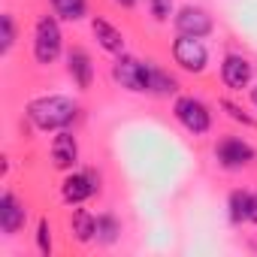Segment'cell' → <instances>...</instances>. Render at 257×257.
I'll return each mask as SVG.
<instances>
[{"label": "cell", "instance_id": "9a60e30c", "mask_svg": "<svg viewBox=\"0 0 257 257\" xmlns=\"http://www.w3.org/2000/svg\"><path fill=\"white\" fill-rule=\"evenodd\" d=\"M176 91H179V82H176L167 70H161V67H152V64H149V94L170 97V94H176Z\"/></svg>", "mask_w": 257, "mask_h": 257}, {"label": "cell", "instance_id": "277c9868", "mask_svg": "<svg viewBox=\"0 0 257 257\" xmlns=\"http://www.w3.org/2000/svg\"><path fill=\"white\" fill-rule=\"evenodd\" d=\"M173 112H176V118L188 127L194 137L206 134L209 127H212V115H209L206 103H200L197 97H179L176 106H173Z\"/></svg>", "mask_w": 257, "mask_h": 257}, {"label": "cell", "instance_id": "52a82bcc", "mask_svg": "<svg viewBox=\"0 0 257 257\" xmlns=\"http://www.w3.org/2000/svg\"><path fill=\"white\" fill-rule=\"evenodd\" d=\"M97 182H100V179H97L91 170H85V173H73V176L64 179L61 194H64V200H67L70 206H79V203H85V200L97 191Z\"/></svg>", "mask_w": 257, "mask_h": 257}, {"label": "cell", "instance_id": "ac0fdd59", "mask_svg": "<svg viewBox=\"0 0 257 257\" xmlns=\"http://www.w3.org/2000/svg\"><path fill=\"white\" fill-rule=\"evenodd\" d=\"M118 233H121V224H118L112 215H100V218H97V239H100L103 245H112V242L118 239Z\"/></svg>", "mask_w": 257, "mask_h": 257}, {"label": "cell", "instance_id": "3957f363", "mask_svg": "<svg viewBox=\"0 0 257 257\" xmlns=\"http://www.w3.org/2000/svg\"><path fill=\"white\" fill-rule=\"evenodd\" d=\"M173 58L182 70L188 73H203L206 70V61H209V52L203 46V37H188V34H179V40L173 43Z\"/></svg>", "mask_w": 257, "mask_h": 257}, {"label": "cell", "instance_id": "7c38bea8", "mask_svg": "<svg viewBox=\"0 0 257 257\" xmlns=\"http://www.w3.org/2000/svg\"><path fill=\"white\" fill-rule=\"evenodd\" d=\"M67 70H70V79L79 88H91V82H94V64H91V55L85 49H73L67 55Z\"/></svg>", "mask_w": 257, "mask_h": 257}, {"label": "cell", "instance_id": "44dd1931", "mask_svg": "<svg viewBox=\"0 0 257 257\" xmlns=\"http://www.w3.org/2000/svg\"><path fill=\"white\" fill-rule=\"evenodd\" d=\"M37 245H40V251L43 254H52V227H49V221L43 218L40 221V227H37Z\"/></svg>", "mask_w": 257, "mask_h": 257}, {"label": "cell", "instance_id": "e0dca14e", "mask_svg": "<svg viewBox=\"0 0 257 257\" xmlns=\"http://www.w3.org/2000/svg\"><path fill=\"white\" fill-rule=\"evenodd\" d=\"M248 203H251V194H245V191H233L230 194V221L233 224L248 221Z\"/></svg>", "mask_w": 257, "mask_h": 257}, {"label": "cell", "instance_id": "d6986e66", "mask_svg": "<svg viewBox=\"0 0 257 257\" xmlns=\"http://www.w3.org/2000/svg\"><path fill=\"white\" fill-rule=\"evenodd\" d=\"M0 55H10L13 52V46H16V22H13V16L7 13V16H0Z\"/></svg>", "mask_w": 257, "mask_h": 257}, {"label": "cell", "instance_id": "8992f818", "mask_svg": "<svg viewBox=\"0 0 257 257\" xmlns=\"http://www.w3.org/2000/svg\"><path fill=\"white\" fill-rule=\"evenodd\" d=\"M215 158H218V164H221L224 170H242V167H248V164L254 161V149H251L245 140L227 137V140L218 143Z\"/></svg>", "mask_w": 257, "mask_h": 257}, {"label": "cell", "instance_id": "9c48e42d", "mask_svg": "<svg viewBox=\"0 0 257 257\" xmlns=\"http://www.w3.org/2000/svg\"><path fill=\"white\" fill-rule=\"evenodd\" d=\"M176 28L179 34H188V37H206L212 31V16L200 7H185L176 16Z\"/></svg>", "mask_w": 257, "mask_h": 257}, {"label": "cell", "instance_id": "4fadbf2b", "mask_svg": "<svg viewBox=\"0 0 257 257\" xmlns=\"http://www.w3.org/2000/svg\"><path fill=\"white\" fill-rule=\"evenodd\" d=\"M91 31H94L97 43H100L106 52H112V55H121V52H124V37H121V31H118V28H112L109 22L94 19V22H91Z\"/></svg>", "mask_w": 257, "mask_h": 257}, {"label": "cell", "instance_id": "2e32d148", "mask_svg": "<svg viewBox=\"0 0 257 257\" xmlns=\"http://www.w3.org/2000/svg\"><path fill=\"white\" fill-rule=\"evenodd\" d=\"M52 7H55V13H58L61 19H67V22H79V19L85 16V10H88L85 0H52Z\"/></svg>", "mask_w": 257, "mask_h": 257}, {"label": "cell", "instance_id": "ba28073f", "mask_svg": "<svg viewBox=\"0 0 257 257\" xmlns=\"http://www.w3.org/2000/svg\"><path fill=\"white\" fill-rule=\"evenodd\" d=\"M25 221H28V209H25V203L16 197V194H4L0 197V230H4L7 236H13V233H19L22 227H25Z\"/></svg>", "mask_w": 257, "mask_h": 257}, {"label": "cell", "instance_id": "30bf717a", "mask_svg": "<svg viewBox=\"0 0 257 257\" xmlns=\"http://www.w3.org/2000/svg\"><path fill=\"white\" fill-rule=\"evenodd\" d=\"M221 79H224V85L233 88V91L248 88V82H251V64H248V58H242V55H227L224 64H221Z\"/></svg>", "mask_w": 257, "mask_h": 257}, {"label": "cell", "instance_id": "ffe728a7", "mask_svg": "<svg viewBox=\"0 0 257 257\" xmlns=\"http://www.w3.org/2000/svg\"><path fill=\"white\" fill-rule=\"evenodd\" d=\"M221 109H224V112H227L233 121H242V124H248V127H257V121H254L251 115H245V112H242L236 103H230V100H221Z\"/></svg>", "mask_w": 257, "mask_h": 257}, {"label": "cell", "instance_id": "5b68a950", "mask_svg": "<svg viewBox=\"0 0 257 257\" xmlns=\"http://www.w3.org/2000/svg\"><path fill=\"white\" fill-rule=\"evenodd\" d=\"M112 76L121 88L127 91H149V64L137 61V58H127L121 55L112 67Z\"/></svg>", "mask_w": 257, "mask_h": 257}, {"label": "cell", "instance_id": "cb8c5ba5", "mask_svg": "<svg viewBox=\"0 0 257 257\" xmlns=\"http://www.w3.org/2000/svg\"><path fill=\"white\" fill-rule=\"evenodd\" d=\"M115 4H118V7H134L137 0H115Z\"/></svg>", "mask_w": 257, "mask_h": 257}, {"label": "cell", "instance_id": "7a4b0ae2", "mask_svg": "<svg viewBox=\"0 0 257 257\" xmlns=\"http://www.w3.org/2000/svg\"><path fill=\"white\" fill-rule=\"evenodd\" d=\"M64 46V34L55 22V16H40L34 31V58L37 64H55Z\"/></svg>", "mask_w": 257, "mask_h": 257}, {"label": "cell", "instance_id": "6da1fadb", "mask_svg": "<svg viewBox=\"0 0 257 257\" xmlns=\"http://www.w3.org/2000/svg\"><path fill=\"white\" fill-rule=\"evenodd\" d=\"M28 118L34 121V127H40V131H64V127L76 118V103L70 97H61V94L37 97L28 106Z\"/></svg>", "mask_w": 257, "mask_h": 257}, {"label": "cell", "instance_id": "8fae6325", "mask_svg": "<svg viewBox=\"0 0 257 257\" xmlns=\"http://www.w3.org/2000/svg\"><path fill=\"white\" fill-rule=\"evenodd\" d=\"M76 161H79V143H76L73 134L61 131V134L55 137V143H52V164H55L58 170H73Z\"/></svg>", "mask_w": 257, "mask_h": 257}, {"label": "cell", "instance_id": "d4e9b609", "mask_svg": "<svg viewBox=\"0 0 257 257\" xmlns=\"http://www.w3.org/2000/svg\"><path fill=\"white\" fill-rule=\"evenodd\" d=\"M251 103H254V106H257V85H254V88H251Z\"/></svg>", "mask_w": 257, "mask_h": 257}, {"label": "cell", "instance_id": "603a6c76", "mask_svg": "<svg viewBox=\"0 0 257 257\" xmlns=\"http://www.w3.org/2000/svg\"><path fill=\"white\" fill-rule=\"evenodd\" d=\"M248 221L257 224V194H251V203H248Z\"/></svg>", "mask_w": 257, "mask_h": 257}, {"label": "cell", "instance_id": "7402d4cb", "mask_svg": "<svg viewBox=\"0 0 257 257\" xmlns=\"http://www.w3.org/2000/svg\"><path fill=\"white\" fill-rule=\"evenodd\" d=\"M152 16L158 22H167L173 16V0H152Z\"/></svg>", "mask_w": 257, "mask_h": 257}, {"label": "cell", "instance_id": "5bb4252c", "mask_svg": "<svg viewBox=\"0 0 257 257\" xmlns=\"http://www.w3.org/2000/svg\"><path fill=\"white\" fill-rule=\"evenodd\" d=\"M70 230L82 245H88L91 239H97V218L91 212H85V209H76L73 218H70Z\"/></svg>", "mask_w": 257, "mask_h": 257}]
</instances>
